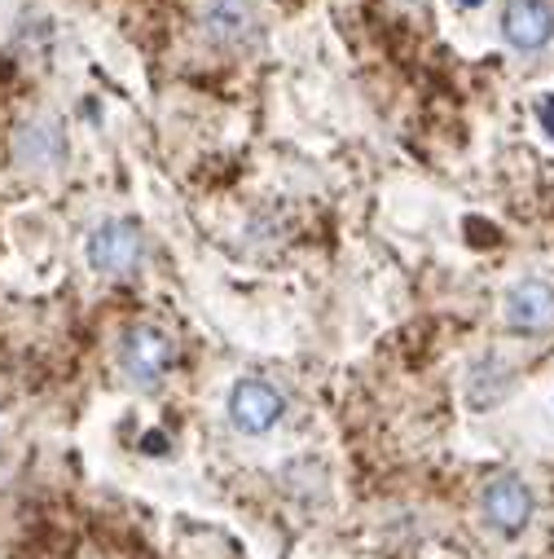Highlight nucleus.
Returning a JSON list of instances; mask_svg holds the SVG:
<instances>
[{
  "label": "nucleus",
  "instance_id": "obj_4",
  "mask_svg": "<svg viewBox=\"0 0 554 559\" xmlns=\"http://www.w3.org/2000/svg\"><path fill=\"white\" fill-rule=\"evenodd\" d=\"M282 409H287L282 392L264 379H238L229 392V424L246 437H264L282 418Z\"/></svg>",
  "mask_w": 554,
  "mask_h": 559
},
{
  "label": "nucleus",
  "instance_id": "obj_9",
  "mask_svg": "<svg viewBox=\"0 0 554 559\" xmlns=\"http://www.w3.org/2000/svg\"><path fill=\"white\" fill-rule=\"evenodd\" d=\"M537 119H541L545 136H550V142H554V93H545V97L537 102Z\"/></svg>",
  "mask_w": 554,
  "mask_h": 559
},
{
  "label": "nucleus",
  "instance_id": "obj_7",
  "mask_svg": "<svg viewBox=\"0 0 554 559\" xmlns=\"http://www.w3.org/2000/svg\"><path fill=\"white\" fill-rule=\"evenodd\" d=\"M67 155V142H62V128L53 119H27L19 132H14V159L32 173H49L58 168Z\"/></svg>",
  "mask_w": 554,
  "mask_h": 559
},
{
  "label": "nucleus",
  "instance_id": "obj_2",
  "mask_svg": "<svg viewBox=\"0 0 554 559\" xmlns=\"http://www.w3.org/2000/svg\"><path fill=\"white\" fill-rule=\"evenodd\" d=\"M177 361V344L159 326H132L119 340V366L136 388H155Z\"/></svg>",
  "mask_w": 554,
  "mask_h": 559
},
{
  "label": "nucleus",
  "instance_id": "obj_5",
  "mask_svg": "<svg viewBox=\"0 0 554 559\" xmlns=\"http://www.w3.org/2000/svg\"><path fill=\"white\" fill-rule=\"evenodd\" d=\"M480 507H484L489 528H497L502 537H515V533H523L528 520H532V489H528L519 476H497V480L484 485Z\"/></svg>",
  "mask_w": 554,
  "mask_h": 559
},
{
  "label": "nucleus",
  "instance_id": "obj_1",
  "mask_svg": "<svg viewBox=\"0 0 554 559\" xmlns=\"http://www.w3.org/2000/svg\"><path fill=\"white\" fill-rule=\"evenodd\" d=\"M88 269L93 273H106V277H123L132 269H142V255H146V238L136 229V221H106L88 234Z\"/></svg>",
  "mask_w": 554,
  "mask_h": 559
},
{
  "label": "nucleus",
  "instance_id": "obj_6",
  "mask_svg": "<svg viewBox=\"0 0 554 559\" xmlns=\"http://www.w3.org/2000/svg\"><path fill=\"white\" fill-rule=\"evenodd\" d=\"M502 36L515 53H541L554 40V5L550 0H510L502 14Z\"/></svg>",
  "mask_w": 554,
  "mask_h": 559
},
{
  "label": "nucleus",
  "instance_id": "obj_8",
  "mask_svg": "<svg viewBox=\"0 0 554 559\" xmlns=\"http://www.w3.org/2000/svg\"><path fill=\"white\" fill-rule=\"evenodd\" d=\"M198 23L220 45H238L242 36L255 32V10H251V0H203Z\"/></svg>",
  "mask_w": 554,
  "mask_h": 559
},
{
  "label": "nucleus",
  "instance_id": "obj_10",
  "mask_svg": "<svg viewBox=\"0 0 554 559\" xmlns=\"http://www.w3.org/2000/svg\"><path fill=\"white\" fill-rule=\"evenodd\" d=\"M454 5H458V10H480L484 0H454Z\"/></svg>",
  "mask_w": 554,
  "mask_h": 559
},
{
  "label": "nucleus",
  "instance_id": "obj_3",
  "mask_svg": "<svg viewBox=\"0 0 554 559\" xmlns=\"http://www.w3.org/2000/svg\"><path fill=\"white\" fill-rule=\"evenodd\" d=\"M502 318L515 335H550L554 331V287L545 277H519L502 300Z\"/></svg>",
  "mask_w": 554,
  "mask_h": 559
}]
</instances>
